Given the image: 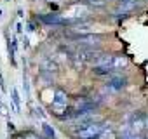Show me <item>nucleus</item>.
Wrapping results in <instances>:
<instances>
[{"mask_svg":"<svg viewBox=\"0 0 148 139\" xmlns=\"http://www.w3.org/2000/svg\"><path fill=\"white\" fill-rule=\"evenodd\" d=\"M38 19L47 26H68L70 25V21L66 18H63L59 14H52V12L51 14H40Z\"/></svg>","mask_w":148,"mask_h":139,"instance_id":"nucleus-2","label":"nucleus"},{"mask_svg":"<svg viewBox=\"0 0 148 139\" xmlns=\"http://www.w3.org/2000/svg\"><path fill=\"white\" fill-rule=\"evenodd\" d=\"M89 2H96V0H89Z\"/></svg>","mask_w":148,"mask_h":139,"instance_id":"nucleus-15","label":"nucleus"},{"mask_svg":"<svg viewBox=\"0 0 148 139\" xmlns=\"http://www.w3.org/2000/svg\"><path fill=\"white\" fill-rule=\"evenodd\" d=\"M42 130H44V134H45L49 139H54L56 132H54V129H52L51 125H47V123H42Z\"/></svg>","mask_w":148,"mask_h":139,"instance_id":"nucleus-8","label":"nucleus"},{"mask_svg":"<svg viewBox=\"0 0 148 139\" xmlns=\"http://www.w3.org/2000/svg\"><path fill=\"white\" fill-rule=\"evenodd\" d=\"M106 125L108 123H101V122L80 123V127L75 129V137L77 139H99V136L106 129Z\"/></svg>","mask_w":148,"mask_h":139,"instance_id":"nucleus-1","label":"nucleus"},{"mask_svg":"<svg viewBox=\"0 0 148 139\" xmlns=\"http://www.w3.org/2000/svg\"><path fill=\"white\" fill-rule=\"evenodd\" d=\"M125 84H127V78L122 77L120 73H115V75H112V77L108 78L106 89H108L110 92H119V91H122V89L125 87Z\"/></svg>","mask_w":148,"mask_h":139,"instance_id":"nucleus-3","label":"nucleus"},{"mask_svg":"<svg viewBox=\"0 0 148 139\" xmlns=\"http://www.w3.org/2000/svg\"><path fill=\"white\" fill-rule=\"evenodd\" d=\"M0 16H2V11H0Z\"/></svg>","mask_w":148,"mask_h":139,"instance_id":"nucleus-16","label":"nucleus"},{"mask_svg":"<svg viewBox=\"0 0 148 139\" xmlns=\"http://www.w3.org/2000/svg\"><path fill=\"white\" fill-rule=\"evenodd\" d=\"M141 5V0H120L119 4V9H117V14H129L132 11H136L138 7Z\"/></svg>","mask_w":148,"mask_h":139,"instance_id":"nucleus-5","label":"nucleus"},{"mask_svg":"<svg viewBox=\"0 0 148 139\" xmlns=\"http://www.w3.org/2000/svg\"><path fill=\"white\" fill-rule=\"evenodd\" d=\"M35 115H37V117H40V118H44V113H42V110H40V108H35Z\"/></svg>","mask_w":148,"mask_h":139,"instance_id":"nucleus-10","label":"nucleus"},{"mask_svg":"<svg viewBox=\"0 0 148 139\" xmlns=\"http://www.w3.org/2000/svg\"><path fill=\"white\" fill-rule=\"evenodd\" d=\"M75 40L79 44H82V45H96V44H99L101 37L99 35H92V33H84L80 37H75Z\"/></svg>","mask_w":148,"mask_h":139,"instance_id":"nucleus-6","label":"nucleus"},{"mask_svg":"<svg viewBox=\"0 0 148 139\" xmlns=\"http://www.w3.org/2000/svg\"><path fill=\"white\" fill-rule=\"evenodd\" d=\"M16 28H18V33H21V31H23V28H21V23H18V26H16Z\"/></svg>","mask_w":148,"mask_h":139,"instance_id":"nucleus-13","label":"nucleus"},{"mask_svg":"<svg viewBox=\"0 0 148 139\" xmlns=\"http://www.w3.org/2000/svg\"><path fill=\"white\" fill-rule=\"evenodd\" d=\"M35 30V26H33V23H28V31H33Z\"/></svg>","mask_w":148,"mask_h":139,"instance_id":"nucleus-12","label":"nucleus"},{"mask_svg":"<svg viewBox=\"0 0 148 139\" xmlns=\"http://www.w3.org/2000/svg\"><path fill=\"white\" fill-rule=\"evenodd\" d=\"M5 2H11V0H5Z\"/></svg>","mask_w":148,"mask_h":139,"instance_id":"nucleus-17","label":"nucleus"},{"mask_svg":"<svg viewBox=\"0 0 148 139\" xmlns=\"http://www.w3.org/2000/svg\"><path fill=\"white\" fill-rule=\"evenodd\" d=\"M99 139H117V134H115V130H113L110 125H106V129L101 132Z\"/></svg>","mask_w":148,"mask_h":139,"instance_id":"nucleus-7","label":"nucleus"},{"mask_svg":"<svg viewBox=\"0 0 148 139\" xmlns=\"http://www.w3.org/2000/svg\"><path fill=\"white\" fill-rule=\"evenodd\" d=\"M7 125H9V130H14V123H12V122H9Z\"/></svg>","mask_w":148,"mask_h":139,"instance_id":"nucleus-14","label":"nucleus"},{"mask_svg":"<svg viewBox=\"0 0 148 139\" xmlns=\"http://www.w3.org/2000/svg\"><path fill=\"white\" fill-rule=\"evenodd\" d=\"M12 103H14L16 108L19 110V106H21V97H19V92H18L16 89H12Z\"/></svg>","mask_w":148,"mask_h":139,"instance_id":"nucleus-9","label":"nucleus"},{"mask_svg":"<svg viewBox=\"0 0 148 139\" xmlns=\"http://www.w3.org/2000/svg\"><path fill=\"white\" fill-rule=\"evenodd\" d=\"M66 103H68V96L63 91H56L54 92V99H52V108L56 110V113L59 115L63 110H66Z\"/></svg>","mask_w":148,"mask_h":139,"instance_id":"nucleus-4","label":"nucleus"},{"mask_svg":"<svg viewBox=\"0 0 148 139\" xmlns=\"http://www.w3.org/2000/svg\"><path fill=\"white\" fill-rule=\"evenodd\" d=\"M25 139H44V137H38V136H33V134H28Z\"/></svg>","mask_w":148,"mask_h":139,"instance_id":"nucleus-11","label":"nucleus"}]
</instances>
